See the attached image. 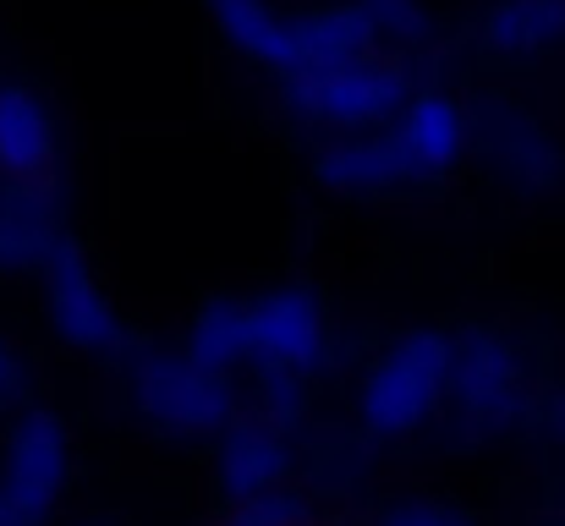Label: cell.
I'll list each match as a JSON object with an SVG mask.
<instances>
[{
	"mask_svg": "<svg viewBox=\"0 0 565 526\" xmlns=\"http://www.w3.org/2000/svg\"><path fill=\"white\" fill-rule=\"evenodd\" d=\"M39 286H44V319H50V330L77 356H105V362L121 356V346H127L121 313H116L110 291L99 286L94 258L72 236H61V247L44 258Z\"/></svg>",
	"mask_w": 565,
	"mask_h": 526,
	"instance_id": "6",
	"label": "cell"
},
{
	"mask_svg": "<svg viewBox=\"0 0 565 526\" xmlns=\"http://www.w3.org/2000/svg\"><path fill=\"white\" fill-rule=\"evenodd\" d=\"M22 395V356L0 341V406H11Z\"/></svg>",
	"mask_w": 565,
	"mask_h": 526,
	"instance_id": "19",
	"label": "cell"
},
{
	"mask_svg": "<svg viewBox=\"0 0 565 526\" xmlns=\"http://www.w3.org/2000/svg\"><path fill=\"white\" fill-rule=\"evenodd\" d=\"M83 526H116V522H83Z\"/></svg>",
	"mask_w": 565,
	"mask_h": 526,
	"instance_id": "20",
	"label": "cell"
},
{
	"mask_svg": "<svg viewBox=\"0 0 565 526\" xmlns=\"http://www.w3.org/2000/svg\"><path fill=\"white\" fill-rule=\"evenodd\" d=\"M182 351H188L198 367L231 378L236 367L253 362V319H247V297H214L192 313L188 335H182Z\"/></svg>",
	"mask_w": 565,
	"mask_h": 526,
	"instance_id": "15",
	"label": "cell"
},
{
	"mask_svg": "<svg viewBox=\"0 0 565 526\" xmlns=\"http://www.w3.org/2000/svg\"><path fill=\"white\" fill-rule=\"evenodd\" d=\"M203 6H209L220 39L242 61L264 66L280 83L379 55V33L358 0L308 6V11H280L269 0H203Z\"/></svg>",
	"mask_w": 565,
	"mask_h": 526,
	"instance_id": "1",
	"label": "cell"
},
{
	"mask_svg": "<svg viewBox=\"0 0 565 526\" xmlns=\"http://www.w3.org/2000/svg\"><path fill=\"white\" fill-rule=\"evenodd\" d=\"M247 319H253V362L258 373H291V378H319L335 356L330 341V319L319 291L308 286H269L258 297H247Z\"/></svg>",
	"mask_w": 565,
	"mask_h": 526,
	"instance_id": "7",
	"label": "cell"
},
{
	"mask_svg": "<svg viewBox=\"0 0 565 526\" xmlns=\"http://www.w3.org/2000/svg\"><path fill=\"white\" fill-rule=\"evenodd\" d=\"M478 138H483V149H489V160H494V171H505L511 181H527V186H550L555 171H561V160H555V143H550V132L533 121V116H522V110H500L494 116V127H478Z\"/></svg>",
	"mask_w": 565,
	"mask_h": 526,
	"instance_id": "16",
	"label": "cell"
},
{
	"mask_svg": "<svg viewBox=\"0 0 565 526\" xmlns=\"http://www.w3.org/2000/svg\"><path fill=\"white\" fill-rule=\"evenodd\" d=\"M55 171V116L44 94L22 77H0V181L50 186Z\"/></svg>",
	"mask_w": 565,
	"mask_h": 526,
	"instance_id": "10",
	"label": "cell"
},
{
	"mask_svg": "<svg viewBox=\"0 0 565 526\" xmlns=\"http://www.w3.org/2000/svg\"><path fill=\"white\" fill-rule=\"evenodd\" d=\"M291 477V444H286V428L253 417V422H236L225 439H220V489L231 500H269L280 483Z\"/></svg>",
	"mask_w": 565,
	"mask_h": 526,
	"instance_id": "11",
	"label": "cell"
},
{
	"mask_svg": "<svg viewBox=\"0 0 565 526\" xmlns=\"http://www.w3.org/2000/svg\"><path fill=\"white\" fill-rule=\"evenodd\" d=\"M61 203L55 186H17L0 181V275L44 269V258L61 247Z\"/></svg>",
	"mask_w": 565,
	"mask_h": 526,
	"instance_id": "12",
	"label": "cell"
},
{
	"mask_svg": "<svg viewBox=\"0 0 565 526\" xmlns=\"http://www.w3.org/2000/svg\"><path fill=\"white\" fill-rule=\"evenodd\" d=\"M412 99H417L412 94V77L390 55L347 61V66H330V72H313V77H297V83L280 88V110L297 127L335 132V138L390 132Z\"/></svg>",
	"mask_w": 565,
	"mask_h": 526,
	"instance_id": "2",
	"label": "cell"
},
{
	"mask_svg": "<svg viewBox=\"0 0 565 526\" xmlns=\"http://www.w3.org/2000/svg\"><path fill=\"white\" fill-rule=\"evenodd\" d=\"M478 39L505 61L550 55L565 44V0H494L478 22Z\"/></svg>",
	"mask_w": 565,
	"mask_h": 526,
	"instance_id": "14",
	"label": "cell"
},
{
	"mask_svg": "<svg viewBox=\"0 0 565 526\" xmlns=\"http://www.w3.org/2000/svg\"><path fill=\"white\" fill-rule=\"evenodd\" d=\"M72 477V433L55 411H17L11 439H6V461H0V489L39 522L61 489Z\"/></svg>",
	"mask_w": 565,
	"mask_h": 526,
	"instance_id": "8",
	"label": "cell"
},
{
	"mask_svg": "<svg viewBox=\"0 0 565 526\" xmlns=\"http://www.w3.org/2000/svg\"><path fill=\"white\" fill-rule=\"evenodd\" d=\"M358 6H363V17L374 22L379 44H406V50H417V44H428V33H434L428 0H358Z\"/></svg>",
	"mask_w": 565,
	"mask_h": 526,
	"instance_id": "17",
	"label": "cell"
},
{
	"mask_svg": "<svg viewBox=\"0 0 565 526\" xmlns=\"http://www.w3.org/2000/svg\"><path fill=\"white\" fill-rule=\"evenodd\" d=\"M450 406L467 428L500 433L527 406V356L500 330L450 335Z\"/></svg>",
	"mask_w": 565,
	"mask_h": 526,
	"instance_id": "5",
	"label": "cell"
},
{
	"mask_svg": "<svg viewBox=\"0 0 565 526\" xmlns=\"http://www.w3.org/2000/svg\"><path fill=\"white\" fill-rule=\"evenodd\" d=\"M138 411L171 439H225L236 428L231 378L198 367L182 346H149L132 356Z\"/></svg>",
	"mask_w": 565,
	"mask_h": 526,
	"instance_id": "4",
	"label": "cell"
},
{
	"mask_svg": "<svg viewBox=\"0 0 565 526\" xmlns=\"http://www.w3.org/2000/svg\"><path fill=\"white\" fill-rule=\"evenodd\" d=\"M450 400V335L406 330L379 346L358 378V422L374 439L417 433Z\"/></svg>",
	"mask_w": 565,
	"mask_h": 526,
	"instance_id": "3",
	"label": "cell"
},
{
	"mask_svg": "<svg viewBox=\"0 0 565 526\" xmlns=\"http://www.w3.org/2000/svg\"><path fill=\"white\" fill-rule=\"evenodd\" d=\"M313 181L347 197H379V192L412 186V171L390 132H369V138H330L313 154Z\"/></svg>",
	"mask_w": 565,
	"mask_h": 526,
	"instance_id": "13",
	"label": "cell"
},
{
	"mask_svg": "<svg viewBox=\"0 0 565 526\" xmlns=\"http://www.w3.org/2000/svg\"><path fill=\"white\" fill-rule=\"evenodd\" d=\"M379 526H467V516L439 505V500H401L379 516Z\"/></svg>",
	"mask_w": 565,
	"mask_h": 526,
	"instance_id": "18",
	"label": "cell"
},
{
	"mask_svg": "<svg viewBox=\"0 0 565 526\" xmlns=\"http://www.w3.org/2000/svg\"><path fill=\"white\" fill-rule=\"evenodd\" d=\"M390 138H395L412 181H434V175L461 165V154L478 138V121L467 116L461 99H450L439 88H417V99L401 110V121L390 127Z\"/></svg>",
	"mask_w": 565,
	"mask_h": 526,
	"instance_id": "9",
	"label": "cell"
}]
</instances>
